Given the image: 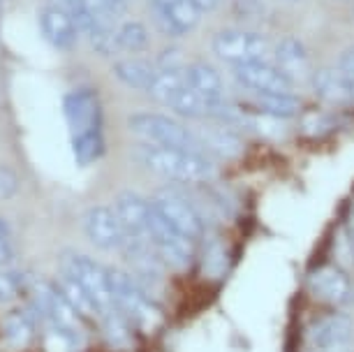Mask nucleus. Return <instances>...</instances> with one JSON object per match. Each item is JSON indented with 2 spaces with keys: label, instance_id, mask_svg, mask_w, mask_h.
<instances>
[{
  "label": "nucleus",
  "instance_id": "nucleus-1",
  "mask_svg": "<svg viewBox=\"0 0 354 352\" xmlns=\"http://www.w3.org/2000/svg\"><path fill=\"white\" fill-rule=\"evenodd\" d=\"M137 160L146 169H151L153 174L178 183H206L211 178H216L218 174L211 156L192 154V151H183V149H167V146L144 144L137 151Z\"/></svg>",
  "mask_w": 354,
  "mask_h": 352
},
{
  "label": "nucleus",
  "instance_id": "nucleus-2",
  "mask_svg": "<svg viewBox=\"0 0 354 352\" xmlns=\"http://www.w3.org/2000/svg\"><path fill=\"white\" fill-rule=\"evenodd\" d=\"M130 130L135 132L139 139H144L146 144L153 146H167V149H183L192 151V154H206L204 144L199 142L197 132H192L190 128H185L183 123L174 121L169 116H160V114H132L130 116Z\"/></svg>",
  "mask_w": 354,
  "mask_h": 352
},
{
  "label": "nucleus",
  "instance_id": "nucleus-3",
  "mask_svg": "<svg viewBox=\"0 0 354 352\" xmlns=\"http://www.w3.org/2000/svg\"><path fill=\"white\" fill-rule=\"evenodd\" d=\"M61 269L68 276L75 278V281L88 292L100 313L106 315V313H111V311H116L113 308L109 269H104L102 264L95 262L93 257L84 255V253H77V250H68V253H63Z\"/></svg>",
  "mask_w": 354,
  "mask_h": 352
},
{
  "label": "nucleus",
  "instance_id": "nucleus-4",
  "mask_svg": "<svg viewBox=\"0 0 354 352\" xmlns=\"http://www.w3.org/2000/svg\"><path fill=\"white\" fill-rule=\"evenodd\" d=\"M211 49L220 61L234 65H248V63H262L271 56V44L264 35L255 30H239L227 28L220 30L211 39Z\"/></svg>",
  "mask_w": 354,
  "mask_h": 352
},
{
  "label": "nucleus",
  "instance_id": "nucleus-5",
  "mask_svg": "<svg viewBox=\"0 0 354 352\" xmlns=\"http://www.w3.org/2000/svg\"><path fill=\"white\" fill-rule=\"evenodd\" d=\"M111 278V295H113V308L121 315L128 317L135 324H153L158 320V308L151 295L137 278L121 269H109Z\"/></svg>",
  "mask_w": 354,
  "mask_h": 352
},
{
  "label": "nucleus",
  "instance_id": "nucleus-6",
  "mask_svg": "<svg viewBox=\"0 0 354 352\" xmlns=\"http://www.w3.org/2000/svg\"><path fill=\"white\" fill-rule=\"evenodd\" d=\"M149 239L153 248L158 250L160 260L174 269H188L195 262V241L171 228L162 216L153 209V218L149 225Z\"/></svg>",
  "mask_w": 354,
  "mask_h": 352
},
{
  "label": "nucleus",
  "instance_id": "nucleus-7",
  "mask_svg": "<svg viewBox=\"0 0 354 352\" xmlns=\"http://www.w3.org/2000/svg\"><path fill=\"white\" fill-rule=\"evenodd\" d=\"M153 209L165 218L171 228H176L181 234L190 237L192 241H197L204 232V221L199 216V211L192 207L190 199L174 190H158L153 197Z\"/></svg>",
  "mask_w": 354,
  "mask_h": 352
},
{
  "label": "nucleus",
  "instance_id": "nucleus-8",
  "mask_svg": "<svg viewBox=\"0 0 354 352\" xmlns=\"http://www.w3.org/2000/svg\"><path fill=\"white\" fill-rule=\"evenodd\" d=\"M354 324L347 313H326L310 324L313 352H354Z\"/></svg>",
  "mask_w": 354,
  "mask_h": 352
},
{
  "label": "nucleus",
  "instance_id": "nucleus-9",
  "mask_svg": "<svg viewBox=\"0 0 354 352\" xmlns=\"http://www.w3.org/2000/svg\"><path fill=\"white\" fill-rule=\"evenodd\" d=\"M32 302H35V311L53 324V329L79 334V313L72 308V304L63 297V292L56 285L42 281L35 283L32 285Z\"/></svg>",
  "mask_w": 354,
  "mask_h": 352
},
{
  "label": "nucleus",
  "instance_id": "nucleus-10",
  "mask_svg": "<svg viewBox=\"0 0 354 352\" xmlns=\"http://www.w3.org/2000/svg\"><path fill=\"white\" fill-rule=\"evenodd\" d=\"M239 84L243 89L252 91L255 95H271V93H292L294 82L285 75L283 70H278L276 65H271L269 61L262 63H248V65H239L234 68Z\"/></svg>",
  "mask_w": 354,
  "mask_h": 352
},
{
  "label": "nucleus",
  "instance_id": "nucleus-11",
  "mask_svg": "<svg viewBox=\"0 0 354 352\" xmlns=\"http://www.w3.org/2000/svg\"><path fill=\"white\" fill-rule=\"evenodd\" d=\"M84 232L97 248L102 250H118L123 248L125 230L121 218L109 207H93L84 218Z\"/></svg>",
  "mask_w": 354,
  "mask_h": 352
},
{
  "label": "nucleus",
  "instance_id": "nucleus-12",
  "mask_svg": "<svg viewBox=\"0 0 354 352\" xmlns=\"http://www.w3.org/2000/svg\"><path fill=\"white\" fill-rule=\"evenodd\" d=\"M65 118H68L72 137L97 132L102 114H100V104H97V98L93 95V91H86V89L72 91L70 95L65 98Z\"/></svg>",
  "mask_w": 354,
  "mask_h": 352
},
{
  "label": "nucleus",
  "instance_id": "nucleus-13",
  "mask_svg": "<svg viewBox=\"0 0 354 352\" xmlns=\"http://www.w3.org/2000/svg\"><path fill=\"white\" fill-rule=\"evenodd\" d=\"M153 8L169 35H185L197 28L202 19V10L195 0H153Z\"/></svg>",
  "mask_w": 354,
  "mask_h": 352
},
{
  "label": "nucleus",
  "instance_id": "nucleus-14",
  "mask_svg": "<svg viewBox=\"0 0 354 352\" xmlns=\"http://www.w3.org/2000/svg\"><path fill=\"white\" fill-rule=\"evenodd\" d=\"M113 211L121 218L125 237H146L149 239V225L153 218V204L149 199L139 197L137 192H121L116 197Z\"/></svg>",
  "mask_w": 354,
  "mask_h": 352
},
{
  "label": "nucleus",
  "instance_id": "nucleus-15",
  "mask_svg": "<svg viewBox=\"0 0 354 352\" xmlns=\"http://www.w3.org/2000/svg\"><path fill=\"white\" fill-rule=\"evenodd\" d=\"M308 285L315 295L326 304H336V306H345L354 295L350 276L338 267H319L310 274Z\"/></svg>",
  "mask_w": 354,
  "mask_h": 352
},
{
  "label": "nucleus",
  "instance_id": "nucleus-16",
  "mask_svg": "<svg viewBox=\"0 0 354 352\" xmlns=\"http://www.w3.org/2000/svg\"><path fill=\"white\" fill-rule=\"evenodd\" d=\"M199 142L209 151V156L220 158H239L243 154V139L234 130V125H227L223 121H213L209 125H202L199 130Z\"/></svg>",
  "mask_w": 354,
  "mask_h": 352
},
{
  "label": "nucleus",
  "instance_id": "nucleus-17",
  "mask_svg": "<svg viewBox=\"0 0 354 352\" xmlns=\"http://www.w3.org/2000/svg\"><path fill=\"white\" fill-rule=\"evenodd\" d=\"M313 91L322 102L343 104L352 102V82L343 70L338 68H322L313 75Z\"/></svg>",
  "mask_w": 354,
  "mask_h": 352
},
{
  "label": "nucleus",
  "instance_id": "nucleus-18",
  "mask_svg": "<svg viewBox=\"0 0 354 352\" xmlns=\"http://www.w3.org/2000/svg\"><path fill=\"white\" fill-rule=\"evenodd\" d=\"M273 58H276V68L283 70L292 82L304 79L308 75L310 68V54L306 44L299 37H283L273 49Z\"/></svg>",
  "mask_w": 354,
  "mask_h": 352
},
{
  "label": "nucleus",
  "instance_id": "nucleus-19",
  "mask_svg": "<svg viewBox=\"0 0 354 352\" xmlns=\"http://www.w3.org/2000/svg\"><path fill=\"white\" fill-rule=\"evenodd\" d=\"M42 30L56 49H72L79 33L75 19L63 8H46L42 12Z\"/></svg>",
  "mask_w": 354,
  "mask_h": 352
},
{
  "label": "nucleus",
  "instance_id": "nucleus-20",
  "mask_svg": "<svg viewBox=\"0 0 354 352\" xmlns=\"http://www.w3.org/2000/svg\"><path fill=\"white\" fill-rule=\"evenodd\" d=\"M183 72H185V82L199 95H204L206 100H225V82L216 68H211L206 63H190L188 68H183Z\"/></svg>",
  "mask_w": 354,
  "mask_h": 352
},
{
  "label": "nucleus",
  "instance_id": "nucleus-21",
  "mask_svg": "<svg viewBox=\"0 0 354 352\" xmlns=\"http://www.w3.org/2000/svg\"><path fill=\"white\" fill-rule=\"evenodd\" d=\"M116 77L121 79L125 86L139 91H151L153 82L158 77V70H153L149 63L144 61H121L113 68Z\"/></svg>",
  "mask_w": 354,
  "mask_h": 352
},
{
  "label": "nucleus",
  "instance_id": "nucleus-22",
  "mask_svg": "<svg viewBox=\"0 0 354 352\" xmlns=\"http://www.w3.org/2000/svg\"><path fill=\"white\" fill-rule=\"evenodd\" d=\"M257 107L271 118H294L301 111V102L294 93H271L257 95Z\"/></svg>",
  "mask_w": 354,
  "mask_h": 352
},
{
  "label": "nucleus",
  "instance_id": "nucleus-23",
  "mask_svg": "<svg viewBox=\"0 0 354 352\" xmlns=\"http://www.w3.org/2000/svg\"><path fill=\"white\" fill-rule=\"evenodd\" d=\"M56 288L63 292V297L72 304V308H75L79 315H82V313H86V315L100 313L97 306H95V302L91 299L88 292H86L82 285L75 281V278L65 274V271H63V276H61V283H58Z\"/></svg>",
  "mask_w": 354,
  "mask_h": 352
},
{
  "label": "nucleus",
  "instance_id": "nucleus-24",
  "mask_svg": "<svg viewBox=\"0 0 354 352\" xmlns=\"http://www.w3.org/2000/svg\"><path fill=\"white\" fill-rule=\"evenodd\" d=\"M5 336H8L10 343L15 345H26L32 338V331H35V322L32 317L26 313V311H12L5 317Z\"/></svg>",
  "mask_w": 354,
  "mask_h": 352
},
{
  "label": "nucleus",
  "instance_id": "nucleus-25",
  "mask_svg": "<svg viewBox=\"0 0 354 352\" xmlns=\"http://www.w3.org/2000/svg\"><path fill=\"white\" fill-rule=\"evenodd\" d=\"M116 37H118V49L132 51V54L149 49V33H146V26L139 21L123 24L116 30Z\"/></svg>",
  "mask_w": 354,
  "mask_h": 352
},
{
  "label": "nucleus",
  "instance_id": "nucleus-26",
  "mask_svg": "<svg viewBox=\"0 0 354 352\" xmlns=\"http://www.w3.org/2000/svg\"><path fill=\"white\" fill-rule=\"evenodd\" d=\"M72 146H75V156H77L79 165L95 163L97 158L104 154L102 130L88 132V135H82V137H72Z\"/></svg>",
  "mask_w": 354,
  "mask_h": 352
},
{
  "label": "nucleus",
  "instance_id": "nucleus-27",
  "mask_svg": "<svg viewBox=\"0 0 354 352\" xmlns=\"http://www.w3.org/2000/svg\"><path fill=\"white\" fill-rule=\"evenodd\" d=\"M227 267H230V257H227L225 246L213 239V241L206 246V253H204V269H206V274H209L211 278H218V276L225 274Z\"/></svg>",
  "mask_w": 354,
  "mask_h": 352
},
{
  "label": "nucleus",
  "instance_id": "nucleus-28",
  "mask_svg": "<svg viewBox=\"0 0 354 352\" xmlns=\"http://www.w3.org/2000/svg\"><path fill=\"white\" fill-rule=\"evenodd\" d=\"M333 250H336V260L340 262V267L343 269L354 267V232L350 228H343L336 234Z\"/></svg>",
  "mask_w": 354,
  "mask_h": 352
},
{
  "label": "nucleus",
  "instance_id": "nucleus-29",
  "mask_svg": "<svg viewBox=\"0 0 354 352\" xmlns=\"http://www.w3.org/2000/svg\"><path fill=\"white\" fill-rule=\"evenodd\" d=\"M86 8L100 24H111L123 12V0H86Z\"/></svg>",
  "mask_w": 354,
  "mask_h": 352
},
{
  "label": "nucleus",
  "instance_id": "nucleus-30",
  "mask_svg": "<svg viewBox=\"0 0 354 352\" xmlns=\"http://www.w3.org/2000/svg\"><path fill=\"white\" fill-rule=\"evenodd\" d=\"M21 292V281L17 274L0 267V302H12Z\"/></svg>",
  "mask_w": 354,
  "mask_h": 352
},
{
  "label": "nucleus",
  "instance_id": "nucleus-31",
  "mask_svg": "<svg viewBox=\"0 0 354 352\" xmlns=\"http://www.w3.org/2000/svg\"><path fill=\"white\" fill-rule=\"evenodd\" d=\"M12 257H15V246H12L10 230L8 225L0 221V267H8Z\"/></svg>",
  "mask_w": 354,
  "mask_h": 352
},
{
  "label": "nucleus",
  "instance_id": "nucleus-32",
  "mask_svg": "<svg viewBox=\"0 0 354 352\" xmlns=\"http://www.w3.org/2000/svg\"><path fill=\"white\" fill-rule=\"evenodd\" d=\"M19 181L17 174L8 167H0V199H10L17 195Z\"/></svg>",
  "mask_w": 354,
  "mask_h": 352
},
{
  "label": "nucleus",
  "instance_id": "nucleus-33",
  "mask_svg": "<svg viewBox=\"0 0 354 352\" xmlns=\"http://www.w3.org/2000/svg\"><path fill=\"white\" fill-rule=\"evenodd\" d=\"M338 68L343 70L347 77H354V46L338 58Z\"/></svg>",
  "mask_w": 354,
  "mask_h": 352
},
{
  "label": "nucleus",
  "instance_id": "nucleus-34",
  "mask_svg": "<svg viewBox=\"0 0 354 352\" xmlns=\"http://www.w3.org/2000/svg\"><path fill=\"white\" fill-rule=\"evenodd\" d=\"M56 3H58V8H63L65 12H70V15L86 8V0H56Z\"/></svg>",
  "mask_w": 354,
  "mask_h": 352
},
{
  "label": "nucleus",
  "instance_id": "nucleus-35",
  "mask_svg": "<svg viewBox=\"0 0 354 352\" xmlns=\"http://www.w3.org/2000/svg\"><path fill=\"white\" fill-rule=\"evenodd\" d=\"M195 3L199 5V10L202 12H213L223 5V0H195Z\"/></svg>",
  "mask_w": 354,
  "mask_h": 352
}]
</instances>
